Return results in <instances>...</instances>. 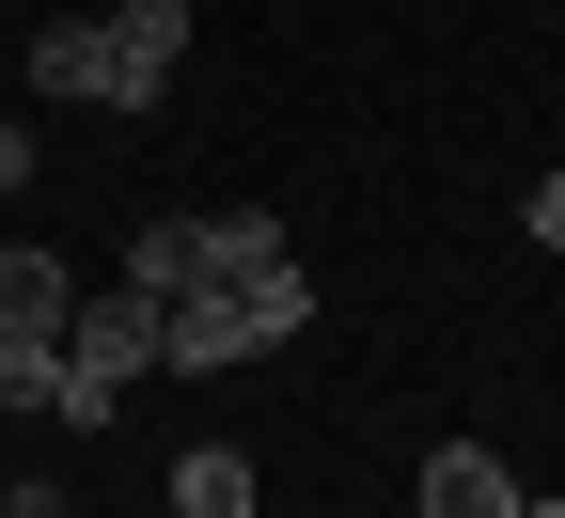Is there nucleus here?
<instances>
[{"label": "nucleus", "instance_id": "nucleus-1", "mask_svg": "<svg viewBox=\"0 0 565 518\" xmlns=\"http://www.w3.org/2000/svg\"><path fill=\"white\" fill-rule=\"evenodd\" d=\"M315 330V267L299 252H267L236 283H189V299H158V378H236V361L267 346H299Z\"/></svg>", "mask_w": 565, "mask_h": 518}, {"label": "nucleus", "instance_id": "nucleus-2", "mask_svg": "<svg viewBox=\"0 0 565 518\" xmlns=\"http://www.w3.org/2000/svg\"><path fill=\"white\" fill-rule=\"evenodd\" d=\"M126 378H158V299H141V283H95V299L63 315V424H110Z\"/></svg>", "mask_w": 565, "mask_h": 518}, {"label": "nucleus", "instance_id": "nucleus-3", "mask_svg": "<svg viewBox=\"0 0 565 518\" xmlns=\"http://www.w3.org/2000/svg\"><path fill=\"white\" fill-rule=\"evenodd\" d=\"M189 63V0H110L95 17V110H158Z\"/></svg>", "mask_w": 565, "mask_h": 518}, {"label": "nucleus", "instance_id": "nucleus-4", "mask_svg": "<svg viewBox=\"0 0 565 518\" xmlns=\"http://www.w3.org/2000/svg\"><path fill=\"white\" fill-rule=\"evenodd\" d=\"M408 503H424V518H519L534 487H519L503 456H487V440H440V456H424V487H408Z\"/></svg>", "mask_w": 565, "mask_h": 518}, {"label": "nucleus", "instance_id": "nucleus-5", "mask_svg": "<svg viewBox=\"0 0 565 518\" xmlns=\"http://www.w3.org/2000/svg\"><path fill=\"white\" fill-rule=\"evenodd\" d=\"M110 283H141V299H189V283H221V252H204V220H141Z\"/></svg>", "mask_w": 565, "mask_h": 518}, {"label": "nucleus", "instance_id": "nucleus-6", "mask_svg": "<svg viewBox=\"0 0 565 518\" xmlns=\"http://www.w3.org/2000/svg\"><path fill=\"white\" fill-rule=\"evenodd\" d=\"M63 315H79V267H63V252H17V236H0V330H63Z\"/></svg>", "mask_w": 565, "mask_h": 518}, {"label": "nucleus", "instance_id": "nucleus-7", "mask_svg": "<svg viewBox=\"0 0 565 518\" xmlns=\"http://www.w3.org/2000/svg\"><path fill=\"white\" fill-rule=\"evenodd\" d=\"M173 518H252V456H236V440L173 456Z\"/></svg>", "mask_w": 565, "mask_h": 518}, {"label": "nucleus", "instance_id": "nucleus-8", "mask_svg": "<svg viewBox=\"0 0 565 518\" xmlns=\"http://www.w3.org/2000/svg\"><path fill=\"white\" fill-rule=\"evenodd\" d=\"M0 409H63V330H0Z\"/></svg>", "mask_w": 565, "mask_h": 518}, {"label": "nucleus", "instance_id": "nucleus-9", "mask_svg": "<svg viewBox=\"0 0 565 518\" xmlns=\"http://www.w3.org/2000/svg\"><path fill=\"white\" fill-rule=\"evenodd\" d=\"M32 95H95V17H63V32H32Z\"/></svg>", "mask_w": 565, "mask_h": 518}, {"label": "nucleus", "instance_id": "nucleus-10", "mask_svg": "<svg viewBox=\"0 0 565 518\" xmlns=\"http://www.w3.org/2000/svg\"><path fill=\"white\" fill-rule=\"evenodd\" d=\"M519 236H534V252H565V173H534V189H519Z\"/></svg>", "mask_w": 565, "mask_h": 518}, {"label": "nucleus", "instance_id": "nucleus-11", "mask_svg": "<svg viewBox=\"0 0 565 518\" xmlns=\"http://www.w3.org/2000/svg\"><path fill=\"white\" fill-rule=\"evenodd\" d=\"M32 189V126H0V204H17Z\"/></svg>", "mask_w": 565, "mask_h": 518}, {"label": "nucleus", "instance_id": "nucleus-12", "mask_svg": "<svg viewBox=\"0 0 565 518\" xmlns=\"http://www.w3.org/2000/svg\"><path fill=\"white\" fill-rule=\"evenodd\" d=\"M0 518H32V487H17V472H0Z\"/></svg>", "mask_w": 565, "mask_h": 518}, {"label": "nucleus", "instance_id": "nucleus-13", "mask_svg": "<svg viewBox=\"0 0 565 518\" xmlns=\"http://www.w3.org/2000/svg\"><path fill=\"white\" fill-rule=\"evenodd\" d=\"M519 518H565V503H519Z\"/></svg>", "mask_w": 565, "mask_h": 518}]
</instances>
